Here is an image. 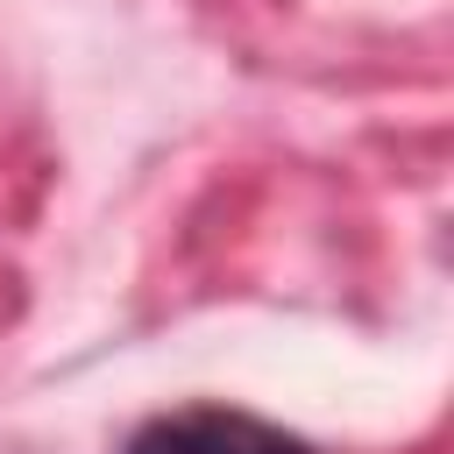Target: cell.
Masks as SVG:
<instances>
[{
	"label": "cell",
	"mask_w": 454,
	"mask_h": 454,
	"mask_svg": "<svg viewBox=\"0 0 454 454\" xmlns=\"http://www.w3.org/2000/svg\"><path fill=\"white\" fill-rule=\"evenodd\" d=\"M121 454H312L305 440H291L284 426L270 419H248V411H170V419H149Z\"/></svg>",
	"instance_id": "6da1fadb"
}]
</instances>
